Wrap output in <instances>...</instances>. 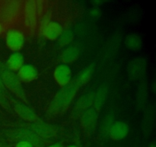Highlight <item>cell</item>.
<instances>
[{
    "instance_id": "6da1fadb",
    "label": "cell",
    "mask_w": 156,
    "mask_h": 147,
    "mask_svg": "<svg viewBox=\"0 0 156 147\" xmlns=\"http://www.w3.org/2000/svg\"><path fill=\"white\" fill-rule=\"evenodd\" d=\"M79 87L80 85L76 77L72 80L67 85L62 87L49 104L47 108L48 113L56 116L64 113L70 106Z\"/></svg>"
},
{
    "instance_id": "7a4b0ae2",
    "label": "cell",
    "mask_w": 156,
    "mask_h": 147,
    "mask_svg": "<svg viewBox=\"0 0 156 147\" xmlns=\"http://www.w3.org/2000/svg\"><path fill=\"white\" fill-rule=\"evenodd\" d=\"M0 77L6 89L15 93L24 102L27 103L25 91L23 88L21 82L18 79L17 74L9 70L5 64H3L1 61H0Z\"/></svg>"
},
{
    "instance_id": "3957f363",
    "label": "cell",
    "mask_w": 156,
    "mask_h": 147,
    "mask_svg": "<svg viewBox=\"0 0 156 147\" xmlns=\"http://www.w3.org/2000/svg\"><path fill=\"white\" fill-rule=\"evenodd\" d=\"M6 136L13 140L29 142L34 147H45L49 145L48 140L41 138L28 127H18L9 130L6 132Z\"/></svg>"
},
{
    "instance_id": "277c9868",
    "label": "cell",
    "mask_w": 156,
    "mask_h": 147,
    "mask_svg": "<svg viewBox=\"0 0 156 147\" xmlns=\"http://www.w3.org/2000/svg\"><path fill=\"white\" fill-rule=\"evenodd\" d=\"M23 18L26 28L30 32H35L39 19L36 1L27 0L25 2L23 9Z\"/></svg>"
},
{
    "instance_id": "5b68a950",
    "label": "cell",
    "mask_w": 156,
    "mask_h": 147,
    "mask_svg": "<svg viewBox=\"0 0 156 147\" xmlns=\"http://www.w3.org/2000/svg\"><path fill=\"white\" fill-rule=\"evenodd\" d=\"M21 2L17 0L6 1L0 7V22L9 23L18 18L21 12Z\"/></svg>"
},
{
    "instance_id": "8992f818",
    "label": "cell",
    "mask_w": 156,
    "mask_h": 147,
    "mask_svg": "<svg viewBox=\"0 0 156 147\" xmlns=\"http://www.w3.org/2000/svg\"><path fill=\"white\" fill-rule=\"evenodd\" d=\"M29 128L33 130L40 137L45 140H48V139L56 136L58 131L57 126L47 123L40 119L34 122L30 123V124L29 125Z\"/></svg>"
},
{
    "instance_id": "52a82bcc",
    "label": "cell",
    "mask_w": 156,
    "mask_h": 147,
    "mask_svg": "<svg viewBox=\"0 0 156 147\" xmlns=\"http://www.w3.org/2000/svg\"><path fill=\"white\" fill-rule=\"evenodd\" d=\"M5 44L9 50L18 52L24 47V35L16 28L9 29L5 35Z\"/></svg>"
},
{
    "instance_id": "ba28073f",
    "label": "cell",
    "mask_w": 156,
    "mask_h": 147,
    "mask_svg": "<svg viewBox=\"0 0 156 147\" xmlns=\"http://www.w3.org/2000/svg\"><path fill=\"white\" fill-rule=\"evenodd\" d=\"M11 106L15 110V113L21 119L27 121V122L33 123L39 119L36 113L29 106H27V104L21 102V101L11 99Z\"/></svg>"
},
{
    "instance_id": "9c48e42d",
    "label": "cell",
    "mask_w": 156,
    "mask_h": 147,
    "mask_svg": "<svg viewBox=\"0 0 156 147\" xmlns=\"http://www.w3.org/2000/svg\"><path fill=\"white\" fill-rule=\"evenodd\" d=\"M98 118V111L93 107L85 110L81 114V124L87 133H91L95 129Z\"/></svg>"
},
{
    "instance_id": "30bf717a",
    "label": "cell",
    "mask_w": 156,
    "mask_h": 147,
    "mask_svg": "<svg viewBox=\"0 0 156 147\" xmlns=\"http://www.w3.org/2000/svg\"><path fill=\"white\" fill-rule=\"evenodd\" d=\"M147 61L143 58H136L131 60L127 66V74L129 78L135 80L140 77L146 71Z\"/></svg>"
},
{
    "instance_id": "8fae6325",
    "label": "cell",
    "mask_w": 156,
    "mask_h": 147,
    "mask_svg": "<svg viewBox=\"0 0 156 147\" xmlns=\"http://www.w3.org/2000/svg\"><path fill=\"white\" fill-rule=\"evenodd\" d=\"M73 72L71 68L66 64H61L56 66L53 72V77L56 82L61 87L67 85L72 81Z\"/></svg>"
},
{
    "instance_id": "7c38bea8",
    "label": "cell",
    "mask_w": 156,
    "mask_h": 147,
    "mask_svg": "<svg viewBox=\"0 0 156 147\" xmlns=\"http://www.w3.org/2000/svg\"><path fill=\"white\" fill-rule=\"evenodd\" d=\"M129 132L127 123L123 121H114L110 127L108 136L114 141H120L126 137Z\"/></svg>"
},
{
    "instance_id": "4fadbf2b",
    "label": "cell",
    "mask_w": 156,
    "mask_h": 147,
    "mask_svg": "<svg viewBox=\"0 0 156 147\" xmlns=\"http://www.w3.org/2000/svg\"><path fill=\"white\" fill-rule=\"evenodd\" d=\"M94 98V92L91 91L88 93H85L81 96L79 99L76 101L75 107L73 108V114L75 117L81 116L85 110H88V108L93 106Z\"/></svg>"
},
{
    "instance_id": "5bb4252c",
    "label": "cell",
    "mask_w": 156,
    "mask_h": 147,
    "mask_svg": "<svg viewBox=\"0 0 156 147\" xmlns=\"http://www.w3.org/2000/svg\"><path fill=\"white\" fill-rule=\"evenodd\" d=\"M63 32V28L60 23L57 21H50L41 31V34L47 39L50 41H55L58 39Z\"/></svg>"
},
{
    "instance_id": "9a60e30c",
    "label": "cell",
    "mask_w": 156,
    "mask_h": 147,
    "mask_svg": "<svg viewBox=\"0 0 156 147\" xmlns=\"http://www.w3.org/2000/svg\"><path fill=\"white\" fill-rule=\"evenodd\" d=\"M37 70L31 64H24L18 70V77L21 83H30L37 77Z\"/></svg>"
},
{
    "instance_id": "2e32d148",
    "label": "cell",
    "mask_w": 156,
    "mask_h": 147,
    "mask_svg": "<svg viewBox=\"0 0 156 147\" xmlns=\"http://www.w3.org/2000/svg\"><path fill=\"white\" fill-rule=\"evenodd\" d=\"M24 56L20 52H14L8 58L5 64L6 67L13 72H16L24 65Z\"/></svg>"
},
{
    "instance_id": "e0dca14e",
    "label": "cell",
    "mask_w": 156,
    "mask_h": 147,
    "mask_svg": "<svg viewBox=\"0 0 156 147\" xmlns=\"http://www.w3.org/2000/svg\"><path fill=\"white\" fill-rule=\"evenodd\" d=\"M79 54H80V51H79V47L76 45H70L65 50L62 51L60 55L61 61L66 64L73 63L78 59Z\"/></svg>"
},
{
    "instance_id": "ac0fdd59",
    "label": "cell",
    "mask_w": 156,
    "mask_h": 147,
    "mask_svg": "<svg viewBox=\"0 0 156 147\" xmlns=\"http://www.w3.org/2000/svg\"><path fill=\"white\" fill-rule=\"evenodd\" d=\"M148 97V86L146 79H143L140 82V86L137 90V96H136V104L137 107L140 110H143V107H145L147 101Z\"/></svg>"
},
{
    "instance_id": "d6986e66",
    "label": "cell",
    "mask_w": 156,
    "mask_h": 147,
    "mask_svg": "<svg viewBox=\"0 0 156 147\" xmlns=\"http://www.w3.org/2000/svg\"><path fill=\"white\" fill-rule=\"evenodd\" d=\"M107 96H108V87L104 86L101 87L97 92L94 93V103H93V107L96 109L98 111L103 107L104 104L106 101Z\"/></svg>"
},
{
    "instance_id": "ffe728a7",
    "label": "cell",
    "mask_w": 156,
    "mask_h": 147,
    "mask_svg": "<svg viewBox=\"0 0 156 147\" xmlns=\"http://www.w3.org/2000/svg\"><path fill=\"white\" fill-rule=\"evenodd\" d=\"M94 70V63L89 64L88 66L85 67L82 71L79 73V74L76 77L78 82H79V85L82 86L86 84L88 81L91 79V76L93 74V72Z\"/></svg>"
},
{
    "instance_id": "44dd1931",
    "label": "cell",
    "mask_w": 156,
    "mask_h": 147,
    "mask_svg": "<svg viewBox=\"0 0 156 147\" xmlns=\"http://www.w3.org/2000/svg\"><path fill=\"white\" fill-rule=\"evenodd\" d=\"M125 44L129 50L138 51L141 48L143 41L140 35L136 34H130L125 39Z\"/></svg>"
},
{
    "instance_id": "7402d4cb",
    "label": "cell",
    "mask_w": 156,
    "mask_h": 147,
    "mask_svg": "<svg viewBox=\"0 0 156 147\" xmlns=\"http://www.w3.org/2000/svg\"><path fill=\"white\" fill-rule=\"evenodd\" d=\"M155 119V111L154 109L149 108L145 114L144 119L143 122V133H149L152 130Z\"/></svg>"
},
{
    "instance_id": "603a6c76",
    "label": "cell",
    "mask_w": 156,
    "mask_h": 147,
    "mask_svg": "<svg viewBox=\"0 0 156 147\" xmlns=\"http://www.w3.org/2000/svg\"><path fill=\"white\" fill-rule=\"evenodd\" d=\"M11 99L12 98H10L9 96L7 89L5 87L4 84L0 77V105L8 111H9V110H11L12 108Z\"/></svg>"
},
{
    "instance_id": "cb8c5ba5",
    "label": "cell",
    "mask_w": 156,
    "mask_h": 147,
    "mask_svg": "<svg viewBox=\"0 0 156 147\" xmlns=\"http://www.w3.org/2000/svg\"><path fill=\"white\" fill-rule=\"evenodd\" d=\"M73 38H74V34L72 31L68 30L65 32L63 31L60 36L58 38V44L61 47H64L69 44L73 41Z\"/></svg>"
},
{
    "instance_id": "d4e9b609",
    "label": "cell",
    "mask_w": 156,
    "mask_h": 147,
    "mask_svg": "<svg viewBox=\"0 0 156 147\" xmlns=\"http://www.w3.org/2000/svg\"><path fill=\"white\" fill-rule=\"evenodd\" d=\"M114 118H113L112 115H108L107 117L104 119L103 124H102V133L105 135L108 134V131H109L110 127L111 126L112 123H114Z\"/></svg>"
},
{
    "instance_id": "484cf974",
    "label": "cell",
    "mask_w": 156,
    "mask_h": 147,
    "mask_svg": "<svg viewBox=\"0 0 156 147\" xmlns=\"http://www.w3.org/2000/svg\"><path fill=\"white\" fill-rule=\"evenodd\" d=\"M51 18V12L48 10H46L42 14L41 16V23H40V32L42 31V29L48 24L50 21Z\"/></svg>"
},
{
    "instance_id": "4316f807",
    "label": "cell",
    "mask_w": 156,
    "mask_h": 147,
    "mask_svg": "<svg viewBox=\"0 0 156 147\" xmlns=\"http://www.w3.org/2000/svg\"><path fill=\"white\" fill-rule=\"evenodd\" d=\"M15 147H34L31 143L26 141H18Z\"/></svg>"
},
{
    "instance_id": "83f0119b",
    "label": "cell",
    "mask_w": 156,
    "mask_h": 147,
    "mask_svg": "<svg viewBox=\"0 0 156 147\" xmlns=\"http://www.w3.org/2000/svg\"><path fill=\"white\" fill-rule=\"evenodd\" d=\"M45 147H63V146H62V144L60 143H54V144H51V145H48Z\"/></svg>"
},
{
    "instance_id": "f1b7e54d",
    "label": "cell",
    "mask_w": 156,
    "mask_h": 147,
    "mask_svg": "<svg viewBox=\"0 0 156 147\" xmlns=\"http://www.w3.org/2000/svg\"><path fill=\"white\" fill-rule=\"evenodd\" d=\"M0 147H10L9 145H8L6 142H3V141L0 140Z\"/></svg>"
},
{
    "instance_id": "f546056e",
    "label": "cell",
    "mask_w": 156,
    "mask_h": 147,
    "mask_svg": "<svg viewBox=\"0 0 156 147\" xmlns=\"http://www.w3.org/2000/svg\"><path fill=\"white\" fill-rule=\"evenodd\" d=\"M3 30H4V28H3V25H2V23L0 22V35H1L2 34Z\"/></svg>"
},
{
    "instance_id": "4dcf8cb0",
    "label": "cell",
    "mask_w": 156,
    "mask_h": 147,
    "mask_svg": "<svg viewBox=\"0 0 156 147\" xmlns=\"http://www.w3.org/2000/svg\"><path fill=\"white\" fill-rule=\"evenodd\" d=\"M149 147H156V145H155V142H151V143L149 144Z\"/></svg>"
},
{
    "instance_id": "1f68e13d",
    "label": "cell",
    "mask_w": 156,
    "mask_h": 147,
    "mask_svg": "<svg viewBox=\"0 0 156 147\" xmlns=\"http://www.w3.org/2000/svg\"><path fill=\"white\" fill-rule=\"evenodd\" d=\"M67 147H79V146H77V145H69V146H67Z\"/></svg>"
}]
</instances>
